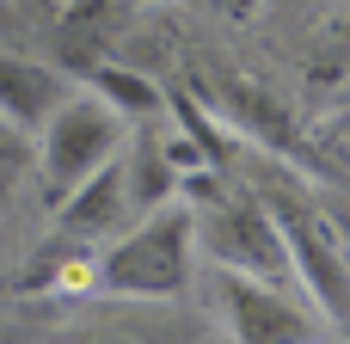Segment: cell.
<instances>
[{
  "label": "cell",
  "mask_w": 350,
  "mask_h": 344,
  "mask_svg": "<svg viewBox=\"0 0 350 344\" xmlns=\"http://www.w3.org/2000/svg\"><path fill=\"white\" fill-rule=\"evenodd\" d=\"M123 344H160V339H123Z\"/></svg>",
  "instance_id": "obj_11"
},
{
  "label": "cell",
  "mask_w": 350,
  "mask_h": 344,
  "mask_svg": "<svg viewBox=\"0 0 350 344\" xmlns=\"http://www.w3.org/2000/svg\"><path fill=\"white\" fill-rule=\"evenodd\" d=\"M197 240L209 246V259L221 271H246V277H283L289 271V246H283V222L258 203H228L215 197L209 215L197 222Z\"/></svg>",
  "instance_id": "obj_3"
},
{
  "label": "cell",
  "mask_w": 350,
  "mask_h": 344,
  "mask_svg": "<svg viewBox=\"0 0 350 344\" xmlns=\"http://www.w3.org/2000/svg\"><path fill=\"white\" fill-rule=\"evenodd\" d=\"M92 92H98L111 111H123V117H154V111H160V86H154L148 74H135V68H117V62H105V68L92 74Z\"/></svg>",
  "instance_id": "obj_9"
},
{
  "label": "cell",
  "mask_w": 350,
  "mask_h": 344,
  "mask_svg": "<svg viewBox=\"0 0 350 344\" xmlns=\"http://www.w3.org/2000/svg\"><path fill=\"white\" fill-rule=\"evenodd\" d=\"M68 98H74L68 74H55L49 62H31V55L0 49V123H12L18 135H37Z\"/></svg>",
  "instance_id": "obj_6"
},
{
  "label": "cell",
  "mask_w": 350,
  "mask_h": 344,
  "mask_svg": "<svg viewBox=\"0 0 350 344\" xmlns=\"http://www.w3.org/2000/svg\"><path fill=\"white\" fill-rule=\"evenodd\" d=\"M129 209H135V203H129V185H123V154H117L105 172H92L80 191H68V197L55 203V222H62V234H74V240H98V234H111Z\"/></svg>",
  "instance_id": "obj_7"
},
{
  "label": "cell",
  "mask_w": 350,
  "mask_h": 344,
  "mask_svg": "<svg viewBox=\"0 0 350 344\" xmlns=\"http://www.w3.org/2000/svg\"><path fill=\"white\" fill-rule=\"evenodd\" d=\"M277 222H283L289 271L301 277V289L314 295V308H320L332 326L350 332V265H345V252L332 246V234H326L320 215H308V209H283Z\"/></svg>",
  "instance_id": "obj_4"
},
{
  "label": "cell",
  "mask_w": 350,
  "mask_h": 344,
  "mask_svg": "<svg viewBox=\"0 0 350 344\" xmlns=\"http://www.w3.org/2000/svg\"><path fill=\"white\" fill-rule=\"evenodd\" d=\"M123 185H129V203L148 215V209H160V203L178 191V166L166 160L160 142H142V148H129V160H123Z\"/></svg>",
  "instance_id": "obj_8"
},
{
  "label": "cell",
  "mask_w": 350,
  "mask_h": 344,
  "mask_svg": "<svg viewBox=\"0 0 350 344\" xmlns=\"http://www.w3.org/2000/svg\"><path fill=\"white\" fill-rule=\"evenodd\" d=\"M228 326L240 344H314L308 332V314L271 289V277H246V271H228Z\"/></svg>",
  "instance_id": "obj_5"
},
{
  "label": "cell",
  "mask_w": 350,
  "mask_h": 344,
  "mask_svg": "<svg viewBox=\"0 0 350 344\" xmlns=\"http://www.w3.org/2000/svg\"><path fill=\"white\" fill-rule=\"evenodd\" d=\"M221 6H228V12H234V18H246V12H252V6H258V0H221Z\"/></svg>",
  "instance_id": "obj_10"
},
{
  "label": "cell",
  "mask_w": 350,
  "mask_h": 344,
  "mask_svg": "<svg viewBox=\"0 0 350 344\" xmlns=\"http://www.w3.org/2000/svg\"><path fill=\"white\" fill-rule=\"evenodd\" d=\"M191 246H197V215L178 203H160L98 259V289H111V295H178L191 283Z\"/></svg>",
  "instance_id": "obj_1"
},
{
  "label": "cell",
  "mask_w": 350,
  "mask_h": 344,
  "mask_svg": "<svg viewBox=\"0 0 350 344\" xmlns=\"http://www.w3.org/2000/svg\"><path fill=\"white\" fill-rule=\"evenodd\" d=\"M123 154V111H111L98 92H74L43 129H37V166H43V191L49 203H62L68 191H80L92 172H105Z\"/></svg>",
  "instance_id": "obj_2"
}]
</instances>
